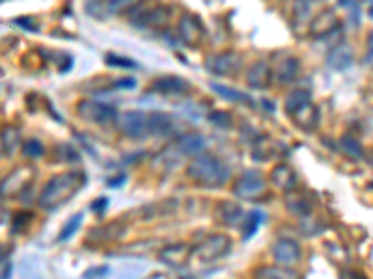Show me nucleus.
Instances as JSON below:
<instances>
[{
    "label": "nucleus",
    "instance_id": "nucleus-1",
    "mask_svg": "<svg viewBox=\"0 0 373 279\" xmlns=\"http://www.w3.org/2000/svg\"><path fill=\"white\" fill-rule=\"evenodd\" d=\"M84 173L82 171H62L56 173L45 182L39 195L37 205L43 211H55L66 201H69L82 186H84Z\"/></svg>",
    "mask_w": 373,
    "mask_h": 279
},
{
    "label": "nucleus",
    "instance_id": "nucleus-2",
    "mask_svg": "<svg viewBox=\"0 0 373 279\" xmlns=\"http://www.w3.org/2000/svg\"><path fill=\"white\" fill-rule=\"evenodd\" d=\"M187 175L196 184H202L208 189H217V186L226 184L230 171L221 158H217L211 153H202V155H198L190 160L189 166H187Z\"/></svg>",
    "mask_w": 373,
    "mask_h": 279
},
{
    "label": "nucleus",
    "instance_id": "nucleus-3",
    "mask_svg": "<svg viewBox=\"0 0 373 279\" xmlns=\"http://www.w3.org/2000/svg\"><path fill=\"white\" fill-rule=\"evenodd\" d=\"M129 21L140 28H163L168 25L172 17V8L165 4L147 6V4H133L127 10Z\"/></svg>",
    "mask_w": 373,
    "mask_h": 279
},
{
    "label": "nucleus",
    "instance_id": "nucleus-4",
    "mask_svg": "<svg viewBox=\"0 0 373 279\" xmlns=\"http://www.w3.org/2000/svg\"><path fill=\"white\" fill-rule=\"evenodd\" d=\"M77 115L82 117L84 122L93 123V125H109L112 122H118L116 106L107 103H99L93 99H84L77 104Z\"/></svg>",
    "mask_w": 373,
    "mask_h": 279
},
{
    "label": "nucleus",
    "instance_id": "nucleus-5",
    "mask_svg": "<svg viewBox=\"0 0 373 279\" xmlns=\"http://www.w3.org/2000/svg\"><path fill=\"white\" fill-rule=\"evenodd\" d=\"M230 248H232V238L228 235H222V233H215V235L203 238L202 242L196 246L192 255H196L198 261L213 262L224 257L230 251Z\"/></svg>",
    "mask_w": 373,
    "mask_h": 279
},
{
    "label": "nucleus",
    "instance_id": "nucleus-6",
    "mask_svg": "<svg viewBox=\"0 0 373 279\" xmlns=\"http://www.w3.org/2000/svg\"><path fill=\"white\" fill-rule=\"evenodd\" d=\"M232 192L233 195H237L239 200H260L267 192V181L257 171H246V173L239 177L237 181L233 182Z\"/></svg>",
    "mask_w": 373,
    "mask_h": 279
},
{
    "label": "nucleus",
    "instance_id": "nucleus-7",
    "mask_svg": "<svg viewBox=\"0 0 373 279\" xmlns=\"http://www.w3.org/2000/svg\"><path fill=\"white\" fill-rule=\"evenodd\" d=\"M206 67L209 69V73L219 75V77H232V75H237L241 71L243 56L239 52H233V50L219 52V55L209 56Z\"/></svg>",
    "mask_w": 373,
    "mask_h": 279
},
{
    "label": "nucleus",
    "instance_id": "nucleus-8",
    "mask_svg": "<svg viewBox=\"0 0 373 279\" xmlns=\"http://www.w3.org/2000/svg\"><path fill=\"white\" fill-rule=\"evenodd\" d=\"M116 123L118 128L131 140L146 138L147 134H149L147 115L144 114V112H138V110H129V112H125V114L118 117Z\"/></svg>",
    "mask_w": 373,
    "mask_h": 279
},
{
    "label": "nucleus",
    "instance_id": "nucleus-9",
    "mask_svg": "<svg viewBox=\"0 0 373 279\" xmlns=\"http://www.w3.org/2000/svg\"><path fill=\"white\" fill-rule=\"evenodd\" d=\"M178 34L179 37L183 39V43H187L189 47L196 49V47L202 45L203 37H206V26L202 25L200 19L187 13V15H183V17L179 19Z\"/></svg>",
    "mask_w": 373,
    "mask_h": 279
},
{
    "label": "nucleus",
    "instance_id": "nucleus-10",
    "mask_svg": "<svg viewBox=\"0 0 373 279\" xmlns=\"http://www.w3.org/2000/svg\"><path fill=\"white\" fill-rule=\"evenodd\" d=\"M271 255L280 267H291L295 262L300 261V246L291 238H280L271 246Z\"/></svg>",
    "mask_w": 373,
    "mask_h": 279
},
{
    "label": "nucleus",
    "instance_id": "nucleus-11",
    "mask_svg": "<svg viewBox=\"0 0 373 279\" xmlns=\"http://www.w3.org/2000/svg\"><path fill=\"white\" fill-rule=\"evenodd\" d=\"M338 26H340L338 13L332 8H325L316 17H312L308 30H310L313 37H325L329 36V34H334Z\"/></svg>",
    "mask_w": 373,
    "mask_h": 279
},
{
    "label": "nucleus",
    "instance_id": "nucleus-12",
    "mask_svg": "<svg viewBox=\"0 0 373 279\" xmlns=\"http://www.w3.org/2000/svg\"><path fill=\"white\" fill-rule=\"evenodd\" d=\"M192 251H194V248H190V246L183 242L170 244V246H166V248L159 251V261L165 262L166 267L179 270V268H183L189 262Z\"/></svg>",
    "mask_w": 373,
    "mask_h": 279
},
{
    "label": "nucleus",
    "instance_id": "nucleus-13",
    "mask_svg": "<svg viewBox=\"0 0 373 279\" xmlns=\"http://www.w3.org/2000/svg\"><path fill=\"white\" fill-rule=\"evenodd\" d=\"M190 90V84L178 75H166L161 79H155L149 84V91L159 95H183Z\"/></svg>",
    "mask_w": 373,
    "mask_h": 279
},
{
    "label": "nucleus",
    "instance_id": "nucleus-14",
    "mask_svg": "<svg viewBox=\"0 0 373 279\" xmlns=\"http://www.w3.org/2000/svg\"><path fill=\"white\" fill-rule=\"evenodd\" d=\"M32 177H34V170L32 168H17L13 170L10 175L4 177L2 182V194H23L26 189V184H30Z\"/></svg>",
    "mask_w": 373,
    "mask_h": 279
},
{
    "label": "nucleus",
    "instance_id": "nucleus-15",
    "mask_svg": "<svg viewBox=\"0 0 373 279\" xmlns=\"http://www.w3.org/2000/svg\"><path fill=\"white\" fill-rule=\"evenodd\" d=\"M271 80H273V71L267 61L257 60L248 66L246 69V84L254 88V90H265L269 88Z\"/></svg>",
    "mask_w": 373,
    "mask_h": 279
},
{
    "label": "nucleus",
    "instance_id": "nucleus-16",
    "mask_svg": "<svg viewBox=\"0 0 373 279\" xmlns=\"http://www.w3.org/2000/svg\"><path fill=\"white\" fill-rule=\"evenodd\" d=\"M217 218L222 225L226 227H239V225L245 224L246 214L245 211L241 209V205L233 203V201H221L217 205Z\"/></svg>",
    "mask_w": 373,
    "mask_h": 279
},
{
    "label": "nucleus",
    "instance_id": "nucleus-17",
    "mask_svg": "<svg viewBox=\"0 0 373 279\" xmlns=\"http://www.w3.org/2000/svg\"><path fill=\"white\" fill-rule=\"evenodd\" d=\"M271 181L276 189L284 190V192H291L297 186V173L291 166L278 164L271 170Z\"/></svg>",
    "mask_w": 373,
    "mask_h": 279
},
{
    "label": "nucleus",
    "instance_id": "nucleus-18",
    "mask_svg": "<svg viewBox=\"0 0 373 279\" xmlns=\"http://www.w3.org/2000/svg\"><path fill=\"white\" fill-rule=\"evenodd\" d=\"M206 149V140L202 134H183L176 142V151L179 155H189V157H198Z\"/></svg>",
    "mask_w": 373,
    "mask_h": 279
},
{
    "label": "nucleus",
    "instance_id": "nucleus-19",
    "mask_svg": "<svg viewBox=\"0 0 373 279\" xmlns=\"http://www.w3.org/2000/svg\"><path fill=\"white\" fill-rule=\"evenodd\" d=\"M300 64L299 58H295V56H288V58H284L276 64L275 71H273V77H275L280 84H289V82H293L297 79V75H299Z\"/></svg>",
    "mask_w": 373,
    "mask_h": 279
},
{
    "label": "nucleus",
    "instance_id": "nucleus-20",
    "mask_svg": "<svg viewBox=\"0 0 373 279\" xmlns=\"http://www.w3.org/2000/svg\"><path fill=\"white\" fill-rule=\"evenodd\" d=\"M353 64V50L349 45H336L334 49H331L329 56H327V66L331 67L332 71H345L347 67Z\"/></svg>",
    "mask_w": 373,
    "mask_h": 279
},
{
    "label": "nucleus",
    "instance_id": "nucleus-21",
    "mask_svg": "<svg viewBox=\"0 0 373 279\" xmlns=\"http://www.w3.org/2000/svg\"><path fill=\"white\" fill-rule=\"evenodd\" d=\"M254 279H302L297 270H291V267H262L254 272Z\"/></svg>",
    "mask_w": 373,
    "mask_h": 279
},
{
    "label": "nucleus",
    "instance_id": "nucleus-22",
    "mask_svg": "<svg viewBox=\"0 0 373 279\" xmlns=\"http://www.w3.org/2000/svg\"><path fill=\"white\" fill-rule=\"evenodd\" d=\"M291 117H293L295 125H299L302 131H313L319 123V110L316 104L310 103L306 104L304 108H300L299 112H295Z\"/></svg>",
    "mask_w": 373,
    "mask_h": 279
},
{
    "label": "nucleus",
    "instance_id": "nucleus-23",
    "mask_svg": "<svg viewBox=\"0 0 373 279\" xmlns=\"http://www.w3.org/2000/svg\"><path fill=\"white\" fill-rule=\"evenodd\" d=\"M147 128L153 136H166V134L172 133L174 122L165 112H153V114L147 115Z\"/></svg>",
    "mask_w": 373,
    "mask_h": 279
},
{
    "label": "nucleus",
    "instance_id": "nucleus-24",
    "mask_svg": "<svg viewBox=\"0 0 373 279\" xmlns=\"http://www.w3.org/2000/svg\"><path fill=\"white\" fill-rule=\"evenodd\" d=\"M312 103V93L308 90H291L284 99V106L289 115H293L295 112H299L300 108H304L306 104Z\"/></svg>",
    "mask_w": 373,
    "mask_h": 279
},
{
    "label": "nucleus",
    "instance_id": "nucleus-25",
    "mask_svg": "<svg viewBox=\"0 0 373 279\" xmlns=\"http://www.w3.org/2000/svg\"><path fill=\"white\" fill-rule=\"evenodd\" d=\"M286 206L289 209V213L297 214V216H310V211H312V205L310 201L306 200V195L297 194V192H288L286 195Z\"/></svg>",
    "mask_w": 373,
    "mask_h": 279
},
{
    "label": "nucleus",
    "instance_id": "nucleus-26",
    "mask_svg": "<svg viewBox=\"0 0 373 279\" xmlns=\"http://www.w3.org/2000/svg\"><path fill=\"white\" fill-rule=\"evenodd\" d=\"M19 146H23L21 144V131L17 127H4V131H2V155L12 157Z\"/></svg>",
    "mask_w": 373,
    "mask_h": 279
},
{
    "label": "nucleus",
    "instance_id": "nucleus-27",
    "mask_svg": "<svg viewBox=\"0 0 373 279\" xmlns=\"http://www.w3.org/2000/svg\"><path fill=\"white\" fill-rule=\"evenodd\" d=\"M211 90L217 91L221 97H224L226 101H233V103H248V104H254V101H252L246 93H243V91H237L235 88H228V86L224 84H217V82H211Z\"/></svg>",
    "mask_w": 373,
    "mask_h": 279
},
{
    "label": "nucleus",
    "instance_id": "nucleus-28",
    "mask_svg": "<svg viewBox=\"0 0 373 279\" xmlns=\"http://www.w3.org/2000/svg\"><path fill=\"white\" fill-rule=\"evenodd\" d=\"M340 149H342V151L351 158L364 157V149H362L361 142H358L355 136H349V134H345V136L340 138Z\"/></svg>",
    "mask_w": 373,
    "mask_h": 279
},
{
    "label": "nucleus",
    "instance_id": "nucleus-29",
    "mask_svg": "<svg viewBox=\"0 0 373 279\" xmlns=\"http://www.w3.org/2000/svg\"><path fill=\"white\" fill-rule=\"evenodd\" d=\"M262 224H263L262 211H252V213L246 214L245 224H243V238H245V240H248L251 237H254Z\"/></svg>",
    "mask_w": 373,
    "mask_h": 279
},
{
    "label": "nucleus",
    "instance_id": "nucleus-30",
    "mask_svg": "<svg viewBox=\"0 0 373 279\" xmlns=\"http://www.w3.org/2000/svg\"><path fill=\"white\" fill-rule=\"evenodd\" d=\"M82 220H84V216H82V213L75 214V216H71V218L64 224V227H62V231L58 233V242H68L69 238L73 237L75 233L79 231V227L82 225Z\"/></svg>",
    "mask_w": 373,
    "mask_h": 279
},
{
    "label": "nucleus",
    "instance_id": "nucleus-31",
    "mask_svg": "<svg viewBox=\"0 0 373 279\" xmlns=\"http://www.w3.org/2000/svg\"><path fill=\"white\" fill-rule=\"evenodd\" d=\"M123 227H120V224H109L104 225V227H98V229H93L92 233H98V240L99 242H104V240H112V238H118L122 235Z\"/></svg>",
    "mask_w": 373,
    "mask_h": 279
},
{
    "label": "nucleus",
    "instance_id": "nucleus-32",
    "mask_svg": "<svg viewBox=\"0 0 373 279\" xmlns=\"http://www.w3.org/2000/svg\"><path fill=\"white\" fill-rule=\"evenodd\" d=\"M21 149H23V155L28 158H39V157H43V153H45L42 142H37L36 138L25 140V142H23V146H21Z\"/></svg>",
    "mask_w": 373,
    "mask_h": 279
},
{
    "label": "nucleus",
    "instance_id": "nucleus-33",
    "mask_svg": "<svg viewBox=\"0 0 373 279\" xmlns=\"http://www.w3.org/2000/svg\"><path fill=\"white\" fill-rule=\"evenodd\" d=\"M209 122L213 123L215 127L230 128L233 125V117L230 112H224V110H215V112L209 114Z\"/></svg>",
    "mask_w": 373,
    "mask_h": 279
},
{
    "label": "nucleus",
    "instance_id": "nucleus-34",
    "mask_svg": "<svg viewBox=\"0 0 373 279\" xmlns=\"http://www.w3.org/2000/svg\"><path fill=\"white\" fill-rule=\"evenodd\" d=\"M107 64L114 67H136V64L129 58H123V56L118 55H109L107 56Z\"/></svg>",
    "mask_w": 373,
    "mask_h": 279
},
{
    "label": "nucleus",
    "instance_id": "nucleus-35",
    "mask_svg": "<svg viewBox=\"0 0 373 279\" xmlns=\"http://www.w3.org/2000/svg\"><path fill=\"white\" fill-rule=\"evenodd\" d=\"M107 206H109V200L107 198H98V200L92 203V209L95 214H103L107 211Z\"/></svg>",
    "mask_w": 373,
    "mask_h": 279
},
{
    "label": "nucleus",
    "instance_id": "nucleus-36",
    "mask_svg": "<svg viewBox=\"0 0 373 279\" xmlns=\"http://www.w3.org/2000/svg\"><path fill=\"white\" fill-rule=\"evenodd\" d=\"M366 61L370 66H373V32H370V36H367V56Z\"/></svg>",
    "mask_w": 373,
    "mask_h": 279
},
{
    "label": "nucleus",
    "instance_id": "nucleus-37",
    "mask_svg": "<svg viewBox=\"0 0 373 279\" xmlns=\"http://www.w3.org/2000/svg\"><path fill=\"white\" fill-rule=\"evenodd\" d=\"M125 179H127L125 175H118V177H114V179H111L107 184H109L111 189H118V186H122L123 182H125Z\"/></svg>",
    "mask_w": 373,
    "mask_h": 279
},
{
    "label": "nucleus",
    "instance_id": "nucleus-38",
    "mask_svg": "<svg viewBox=\"0 0 373 279\" xmlns=\"http://www.w3.org/2000/svg\"><path fill=\"white\" fill-rule=\"evenodd\" d=\"M116 86L118 88H135L136 82H135V79H123V80H118Z\"/></svg>",
    "mask_w": 373,
    "mask_h": 279
},
{
    "label": "nucleus",
    "instance_id": "nucleus-39",
    "mask_svg": "<svg viewBox=\"0 0 373 279\" xmlns=\"http://www.w3.org/2000/svg\"><path fill=\"white\" fill-rule=\"evenodd\" d=\"M17 25L25 26V28H28V30H37V26L32 25L30 19H21V21H17Z\"/></svg>",
    "mask_w": 373,
    "mask_h": 279
},
{
    "label": "nucleus",
    "instance_id": "nucleus-40",
    "mask_svg": "<svg viewBox=\"0 0 373 279\" xmlns=\"http://www.w3.org/2000/svg\"><path fill=\"white\" fill-rule=\"evenodd\" d=\"M343 279H364V278L355 272H347V273H343Z\"/></svg>",
    "mask_w": 373,
    "mask_h": 279
},
{
    "label": "nucleus",
    "instance_id": "nucleus-41",
    "mask_svg": "<svg viewBox=\"0 0 373 279\" xmlns=\"http://www.w3.org/2000/svg\"><path fill=\"white\" fill-rule=\"evenodd\" d=\"M370 13H372V15H373V6H372V10H370Z\"/></svg>",
    "mask_w": 373,
    "mask_h": 279
},
{
    "label": "nucleus",
    "instance_id": "nucleus-42",
    "mask_svg": "<svg viewBox=\"0 0 373 279\" xmlns=\"http://www.w3.org/2000/svg\"><path fill=\"white\" fill-rule=\"evenodd\" d=\"M372 164H373V158H372Z\"/></svg>",
    "mask_w": 373,
    "mask_h": 279
}]
</instances>
